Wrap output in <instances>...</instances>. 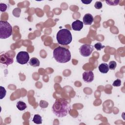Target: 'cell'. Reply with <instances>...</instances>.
<instances>
[{"instance_id": "obj_7", "label": "cell", "mask_w": 125, "mask_h": 125, "mask_svg": "<svg viewBox=\"0 0 125 125\" xmlns=\"http://www.w3.org/2000/svg\"><path fill=\"white\" fill-rule=\"evenodd\" d=\"M14 62L13 58L10 57L7 53L1 54L0 57V62L1 63L6 64V66L13 63Z\"/></svg>"}, {"instance_id": "obj_15", "label": "cell", "mask_w": 125, "mask_h": 125, "mask_svg": "<svg viewBox=\"0 0 125 125\" xmlns=\"http://www.w3.org/2000/svg\"><path fill=\"white\" fill-rule=\"evenodd\" d=\"M6 91L4 87L0 86V99L1 100L4 98L6 95Z\"/></svg>"}, {"instance_id": "obj_12", "label": "cell", "mask_w": 125, "mask_h": 125, "mask_svg": "<svg viewBox=\"0 0 125 125\" xmlns=\"http://www.w3.org/2000/svg\"><path fill=\"white\" fill-rule=\"evenodd\" d=\"M29 64L33 67H37L40 65V62L39 60L35 57L32 58L29 61Z\"/></svg>"}, {"instance_id": "obj_11", "label": "cell", "mask_w": 125, "mask_h": 125, "mask_svg": "<svg viewBox=\"0 0 125 125\" xmlns=\"http://www.w3.org/2000/svg\"><path fill=\"white\" fill-rule=\"evenodd\" d=\"M99 70L102 73H106L109 71L108 65L106 63H102L99 66Z\"/></svg>"}, {"instance_id": "obj_14", "label": "cell", "mask_w": 125, "mask_h": 125, "mask_svg": "<svg viewBox=\"0 0 125 125\" xmlns=\"http://www.w3.org/2000/svg\"><path fill=\"white\" fill-rule=\"evenodd\" d=\"M32 121L36 124H41L42 123V118L40 115L35 114L34 116Z\"/></svg>"}, {"instance_id": "obj_21", "label": "cell", "mask_w": 125, "mask_h": 125, "mask_svg": "<svg viewBox=\"0 0 125 125\" xmlns=\"http://www.w3.org/2000/svg\"><path fill=\"white\" fill-rule=\"evenodd\" d=\"M7 5L4 3H1L0 4V10L1 12H4L7 9Z\"/></svg>"}, {"instance_id": "obj_22", "label": "cell", "mask_w": 125, "mask_h": 125, "mask_svg": "<svg viewBox=\"0 0 125 125\" xmlns=\"http://www.w3.org/2000/svg\"><path fill=\"white\" fill-rule=\"evenodd\" d=\"M81 2H83V4H90L92 2V0H82Z\"/></svg>"}, {"instance_id": "obj_18", "label": "cell", "mask_w": 125, "mask_h": 125, "mask_svg": "<svg viewBox=\"0 0 125 125\" xmlns=\"http://www.w3.org/2000/svg\"><path fill=\"white\" fill-rule=\"evenodd\" d=\"M94 46L96 49V50L98 51H100L102 49L105 47V46L104 45H103L101 42H97V43H95L94 44Z\"/></svg>"}, {"instance_id": "obj_5", "label": "cell", "mask_w": 125, "mask_h": 125, "mask_svg": "<svg viewBox=\"0 0 125 125\" xmlns=\"http://www.w3.org/2000/svg\"><path fill=\"white\" fill-rule=\"evenodd\" d=\"M29 60V55L27 52L21 51L19 52L16 56L17 62L21 64H24L28 62Z\"/></svg>"}, {"instance_id": "obj_19", "label": "cell", "mask_w": 125, "mask_h": 125, "mask_svg": "<svg viewBox=\"0 0 125 125\" xmlns=\"http://www.w3.org/2000/svg\"><path fill=\"white\" fill-rule=\"evenodd\" d=\"M113 86H115V87H118L120 86L121 85V81L120 79H117L116 80L114 81V82L112 83Z\"/></svg>"}, {"instance_id": "obj_8", "label": "cell", "mask_w": 125, "mask_h": 125, "mask_svg": "<svg viewBox=\"0 0 125 125\" xmlns=\"http://www.w3.org/2000/svg\"><path fill=\"white\" fill-rule=\"evenodd\" d=\"M94 76L92 71H85L83 74V79L86 83L92 82L94 80Z\"/></svg>"}, {"instance_id": "obj_20", "label": "cell", "mask_w": 125, "mask_h": 125, "mask_svg": "<svg viewBox=\"0 0 125 125\" xmlns=\"http://www.w3.org/2000/svg\"><path fill=\"white\" fill-rule=\"evenodd\" d=\"M94 7L97 9H100L101 8H102V7H103L102 3L100 1H97L95 2V5H94Z\"/></svg>"}, {"instance_id": "obj_1", "label": "cell", "mask_w": 125, "mask_h": 125, "mask_svg": "<svg viewBox=\"0 0 125 125\" xmlns=\"http://www.w3.org/2000/svg\"><path fill=\"white\" fill-rule=\"evenodd\" d=\"M69 110V105L68 102L66 99L62 98L57 99L52 107L53 113L60 118L66 116L68 113Z\"/></svg>"}, {"instance_id": "obj_9", "label": "cell", "mask_w": 125, "mask_h": 125, "mask_svg": "<svg viewBox=\"0 0 125 125\" xmlns=\"http://www.w3.org/2000/svg\"><path fill=\"white\" fill-rule=\"evenodd\" d=\"M72 28L75 31H80L83 26V22L80 20H76L72 23Z\"/></svg>"}, {"instance_id": "obj_13", "label": "cell", "mask_w": 125, "mask_h": 125, "mask_svg": "<svg viewBox=\"0 0 125 125\" xmlns=\"http://www.w3.org/2000/svg\"><path fill=\"white\" fill-rule=\"evenodd\" d=\"M16 106H17V108L20 111L24 110L27 107V105H26V104L24 102L21 101H20L17 102Z\"/></svg>"}, {"instance_id": "obj_2", "label": "cell", "mask_w": 125, "mask_h": 125, "mask_svg": "<svg viewBox=\"0 0 125 125\" xmlns=\"http://www.w3.org/2000/svg\"><path fill=\"white\" fill-rule=\"evenodd\" d=\"M53 57L55 60L61 63H64L69 62L71 59V53L69 49L59 46L53 50Z\"/></svg>"}, {"instance_id": "obj_6", "label": "cell", "mask_w": 125, "mask_h": 125, "mask_svg": "<svg viewBox=\"0 0 125 125\" xmlns=\"http://www.w3.org/2000/svg\"><path fill=\"white\" fill-rule=\"evenodd\" d=\"M93 51V46L89 44H83L79 49L80 53L83 57H88L91 54Z\"/></svg>"}, {"instance_id": "obj_17", "label": "cell", "mask_w": 125, "mask_h": 125, "mask_svg": "<svg viewBox=\"0 0 125 125\" xmlns=\"http://www.w3.org/2000/svg\"><path fill=\"white\" fill-rule=\"evenodd\" d=\"M105 2L109 5L115 6V5H118L120 1L119 0H106Z\"/></svg>"}, {"instance_id": "obj_3", "label": "cell", "mask_w": 125, "mask_h": 125, "mask_svg": "<svg viewBox=\"0 0 125 125\" xmlns=\"http://www.w3.org/2000/svg\"><path fill=\"white\" fill-rule=\"evenodd\" d=\"M56 39L60 44L65 45L71 43L72 37L70 31L68 29H62L57 32Z\"/></svg>"}, {"instance_id": "obj_4", "label": "cell", "mask_w": 125, "mask_h": 125, "mask_svg": "<svg viewBox=\"0 0 125 125\" xmlns=\"http://www.w3.org/2000/svg\"><path fill=\"white\" fill-rule=\"evenodd\" d=\"M12 33V27L7 21H0V38L7 39L11 36Z\"/></svg>"}, {"instance_id": "obj_10", "label": "cell", "mask_w": 125, "mask_h": 125, "mask_svg": "<svg viewBox=\"0 0 125 125\" xmlns=\"http://www.w3.org/2000/svg\"><path fill=\"white\" fill-rule=\"evenodd\" d=\"M93 21V17L90 14H86L83 18V23L85 25H90Z\"/></svg>"}, {"instance_id": "obj_16", "label": "cell", "mask_w": 125, "mask_h": 125, "mask_svg": "<svg viewBox=\"0 0 125 125\" xmlns=\"http://www.w3.org/2000/svg\"><path fill=\"white\" fill-rule=\"evenodd\" d=\"M116 66H117V63L115 61H112L109 62L108 67H109V69L111 70H114L116 68Z\"/></svg>"}]
</instances>
